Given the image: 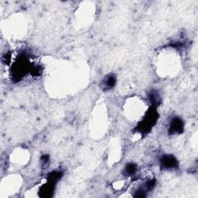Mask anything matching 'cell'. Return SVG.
<instances>
[{"instance_id":"obj_1","label":"cell","mask_w":198,"mask_h":198,"mask_svg":"<svg viewBox=\"0 0 198 198\" xmlns=\"http://www.w3.org/2000/svg\"><path fill=\"white\" fill-rule=\"evenodd\" d=\"M160 165L166 170H171L177 167L178 162L173 156L166 155L162 157L160 160Z\"/></svg>"},{"instance_id":"obj_2","label":"cell","mask_w":198,"mask_h":198,"mask_svg":"<svg viewBox=\"0 0 198 198\" xmlns=\"http://www.w3.org/2000/svg\"><path fill=\"white\" fill-rule=\"evenodd\" d=\"M183 123L180 118H175L172 120L170 123V131L172 133H180L181 131L183 130Z\"/></svg>"},{"instance_id":"obj_3","label":"cell","mask_w":198,"mask_h":198,"mask_svg":"<svg viewBox=\"0 0 198 198\" xmlns=\"http://www.w3.org/2000/svg\"><path fill=\"white\" fill-rule=\"evenodd\" d=\"M116 83V79L114 76L110 75L106 77L105 81V87L106 89H110L115 86Z\"/></svg>"},{"instance_id":"obj_4","label":"cell","mask_w":198,"mask_h":198,"mask_svg":"<svg viewBox=\"0 0 198 198\" xmlns=\"http://www.w3.org/2000/svg\"><path fill=\"white\" fill-rule=\"evenodd\" d=\"M136 171H137V166H136V165L133 164V163H129V164L126 166L125 173L127 175H129V176H132V175H134Z\"/></svg>"},{"instance_id":"obj_5","label":"cell","mask_w":198,"mask_h":198,"mask_svg":"<svg viewBox=\"0 0 198 198\" xmlns=\"http://www.w3.org/2000/svg\"><path fill=\"white\" fill-rule=\"evenodd\" d=\"M149 101L152 104H154V105H156V104H158L160 102V97H159L158 94H157V92L156 91H152V92H151L149 93Z\"/></svg>"},{"instance_id":"obj_6","label":"cell","mask_w":198,"mask_h":198,"mask_svg":"<svg viewBox=\"0 0 198 198\" xmlns=\"http://www.w3.org/2000/svg\"><path fill=\"white\" fill-rule=\"evenodd\" d=\"M135 197H145L146 196V190L143 188H139L135 192Z\"/></svg>"}]
</instances>
